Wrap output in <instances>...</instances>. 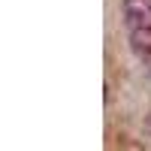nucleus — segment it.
I'll list each match as a JSON object with an SVG mask.
<instances>
[{"instance_id":"nucleus-2","label":"nucleus","mask_w":151,"mask_h":151,"mask_svg":"<svg viewBox=\"0 0 151 151\" xmlns=\"http://www.w3.org/2000/svg\"><path fill=\"white\" fill-rule=\"evenodd\" d=\"M130 45L136 55L148 58L151 55V24H136V27H130Z\"/></svg>"},{"instance_id":"nucleus-1","label":"nucleus","mask_w":151,"mask_h":151,"mask_svg":"<svg viewBox=\"0 0 151 151\" xmlns=\"http://www.w3.org/2000/svg\"><path fill=\"white\" fill-rule=\"evenodd\" d=\"M121 9L127 18V27L151 24V0H121Z\"/></svg>"}]
</instances>
